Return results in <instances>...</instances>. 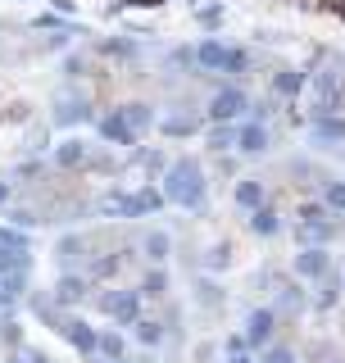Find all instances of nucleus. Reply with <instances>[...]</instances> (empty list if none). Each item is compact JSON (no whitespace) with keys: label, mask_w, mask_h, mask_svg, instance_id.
<instances>
[{"label":"nucleus","mask_w":345,"mask_h":363,"mask_svg":"<svg viewBox=\"0 0 345 363\" xmlns=\"http://www.w3.org/2000/svg\"><path fill=\"white\" fill-rule=\"evenodd\" d=\"M204 196H209V182H204V168L195 164L191 155L172 159L168 173H164V200L182 204V209H200Z\"/></svg>","instance_id":"f257e3e1"},{"label":"nucleus","mask_w":345,"mask_h":363,"mask_svg":"<svg viewBox=\"0 0 345 363\" xmlns=\"http://www.w3.org/2000/svg\"><path fill=\"white\" fill-rule=\"evenodd\" d=\"M341 150H345V145H341Z\"/></svg>","instance_id":"7c9ffc66"},{"label":"nucleus","mask_w":345,"mask_h":363,"mask_svg":"<svg viewBox=\"0 0 345 363\" xmlns=\"http://www.w3.org/2000/svg\"><path fill=\"white\" fill-rule=\"evenodd\" d=\"M323 204H327V213H345V182L336 177L323 182Z\"/></svg>","instance_id":"6ab92c4d"},{"label":"nucleus","mask_w":345,"mask_h":363,"mask_svg":"<svg viewBox=\"0 0 345 363\" xmlns=\"http://www.w3.org/2000/svg\"><path fill=\"white\" fill-rule=\"evenodd\" d=\"M82 295H87V281H82V277H64V281H60V300L77 304V300H82Z\"/></svg>","instance_id":"393cba45"},{"label":"nucleus","mask_w":345,"mask_h":363,"mask_svg":"<svg viewBox=\"0 0 345 363\" xmlns=\"http://www.w3.org/2000/svg\"><path fill=\"white\" fill-rule=\"evenodd\" d=\"M141 295H150V300H164V295H168V268H155V264H150V272L141 277Z\"/></svg>","instance_id":"a211bd4d"},{"label":"nucleus","mask_w":345,"mask_h":363,"mask_svg":"<svg viewBox=\"0 0 345 363\" xmlns=\"http://www.w3.org/2000/svg\"><path fill=\"white\" fill-rule=\"evenodd\" d=\"M300 86H305V73H295V68H282V73L273 77V91H278L282 100H295V96H300Z\"/></svg>","instance_id":"f3484780"},{"label":"nucleus","mask_w":345,"mask_h":363,"mask_svg":"<svg viewBox=\"0 0 345 363\" xmlns=\"http://www.w3.org/2000/svg\"><path fill=\"white\" fill-rule=\"evenodd\" d=\"M309 141H314V145H345V118H341V113H314V123H309Z\"/></svg>","instance_id":"6e6552de"},{"label":"nucleus","mask_w":345,"mask_h":363,"mask_svg":"<svg viewBox=\"0 0 345 363\" xmlns=\"http://www.w3.org/2000/svg\"><path fill=\"white\" fill-rule=\"evenodd\" d=\"M100 132L109 136V141H119V145H136V132H132V123L123 118V109H114L100 118Z\"/></svg>","instance_id":"9b49d317"},{"label":"nucleus","mask_w":345,"mask_h":363,"mask_svg":"<svg viewBox=\"0 0 345 363\" xmlns=\"http://www.w3.org/2000/svg\"><path fill=\"white\" fill-rule=\"evenodd\" d=\"M250 232L255 236H278L282 232V213L273 209V204H259V209L250 213Z\"/></svg>","instance_id":"f8f14e48"},{"label":"nucleus","mask_w":345,"mask_h":363,"mask_svg":"<svg viewBox=\"0 0 345 363\" xmlns=\"http://www.w3.org/2000/svg\"><path fill=\"white\" fill-rule=\"evenodd\" d=\"M132 332H136V340H141L146 350H159V345H164V323H159V318H136Z\"/></svg>","instance_id":"2eb2a0df"},{"label":"nucleus","mask_w":345,"mask_h":363,"mask_svg":"<svg viewBox=\"0 0 345 363\" xmlns=\"http://www.w3.org/2000/svg\"><path fill=\"white\" fill-rule=\"evenodd\" d=\"M232 200H236V209H246V213H255L259 204H268V196H263V182H259V177H241V182H236V191H232Z\"/></svg>","instance_id":"9d476101"},{"label":"nucleus","mask_w":345,"mask_h":363,"mask_svg":"<svg viewBox=\"0 0 345 363\" xmlns=\"http://www.w3.org/2000/svg\"><path fill=\"white\" fill-rule=\"evenodd\" d=\"M273 309H278V318H282V313H300V309H305V291H300V286H282V300L273 304Z\"/></svg>","instance_id":"412c9836"},{"label":"nucleus","mask_w":345,"mask_h":363,"mask_svg":"<svg viewBox=\"0 0 345 363\" xmlns=\"http://www.w3.org/2000/svg\"><path fill=\"white\" fill-rule=\"evenodd\" d=\"M273 332H278V309H255V313L246 318V332H241V336H246L255 350H268L273 345Z\"/></svg>","instance_id":"423d86ee"},{"label":"nucleus","mask_w":345,"mask_h":363,"mask_svg":"<svg viewBox=\"0 0 345 363\" xmlns=\"http://www.w3.org/2000/svg\"><path fill=\"white\" fill-rule=\"evenodd\" d=\"M82 155H87V150H82V141H68L60 159H64V164H82Z\"/></svg>","instance_id":"bb28decb"},{"label":"nucleus","mask_w":345,"mask_h":363,"mask_svg":"<svg viewBox=\"0 0 345 363\" xmlns=\"http://www.w3.org/2000/svg\"><path fill=\"white\" fill-rule=\"evenodd\" d=\"M195 64H200L204 73H246L250 55L241 50V45H223L218 37H204L200 50H195Z\"/></svg>","instance_id":"f03ea898"},{"label":"nucleus","mask_w":345,"mask_h":363,"mask_svg":"<svg viewBox=\"0 0 345 363\" xmlns=\"http://www.w3.org/2000/svg\"><path fill=\"white\" fill-rule=\"evenodd\" d=\"M159 128H164V136H191L195 128H200V123H195V118H187V113H172V118H164V123H159Z\"/></svg>","instance_id":"4be33fe9"},{"label":"nucleus","mask_w":345,"mask_h":363,"mask_svg":"<svg viewBox=\"0 0 345 363\" xmlns=\"http://www.w3.org/2000/svg\"><path fill=\"white\" fill-rule=\"evenodd\" d=\"M341 286H345V281H327V286H323V291H318V300H314V309H318V313H327V309H336V304H341Z\"/></svg>","instance_id":"b1692460"},{"label":"nucleus","mask_w":345,"mask_h":363,"mask_svg":"<svg viewBox=\"0 0 345 363\" xmlns=\"http://www.w3.org/2000/svg\"><path fill=\"white\" fill-rule=\"evenodd\" d=\"M236 150L241 155H263L268 150V128L259 118H241L236 123Z\"/></svg>","instance_id":"1a4fd4ad"},{"label":"nucleus","mask_w":345,"mask_h":363,"mask_svg":"<svg viewBox=\"0 0 345 363\" xmlns=\"http://www.w3.org/2000/svg\"><path fill=\"white\" fill-rule=\"evenodd\" d=\"M341 105H345V73H336V68L314 73V113H341Z\"/></svg>","instance_id":"7ed1b4c3"},{"label":"nucleus","mask_w":345,"mask_h":363,"mask_svg":"<svg viewBox=\"0 0 345 363\" xmlns=\"http://www.w3.org/2000/svg\"><path fill=\"white\" fill-rule=\"evenodd\" d=\"M332 272V259H327V245H305L300 255H295V277L305 281H318Z\"/></svg>","instance_id":"0eeeda50"},{"label":"nucleus","mask_w":345,"mask_h":363,"mask_svg":"<svg viewBox=\"0 0 345 363\" xmlns=\"http://www.w3.org/2000/svg\"><path fill=\"white\" fill-rule=\"evenodd\" d=\"M96 354L123 359V336H119V332H100V336H96Z\"/></svg>","instance_id":"5701e85b"},{"label":"nucleus","mask_w":345,"mask_h":363,"mask_svg":"<svg viewBox=\"0 0 345 363\" xmlns=\"http://www.w3.org/2000/svg\"><path fill=\"white\" fill-rule=\"evenodd\" d=\"M295 236H300L305 245H327L332 236H336V223H332V218H323V223H300V227H295Z\"/></svg>","instance_id":"ddd939ff"},{"label":"nucleus","mask_w":345,"mask_h":363,"mask_svg":"<svg viewBox=\"0 0 345 363\" xmlns=\"http://www.w3.org/2000/svg\"><path fill=\"white\" fill-rule=\"evenodd\" d=\"M64 332H68V340H73V345L82 350V354H96V336H100V332H96L91 323H68Z\"/></svg>","instance_id":"dca6fc26"},{"label":"nucleus","mask_w":345,"mask_h":363,"mask_svg":"<svg viewBox=\"0 0 345 363\" xmlns=\"http://www.w3.org/2000/svg\"><path fill=\"white\" fill-rule=\"evenodd\" d=\"M246 109H250V96L241 86H223V91H214V100H209V123H241L246 118Z\"/></svg>","instance_id":"20e7f679"},{"label":"nucleus","mask_w":345,"mask_h":363,"mask_svg":"<svg viewBox=\"0 0 345 363\" xmlns=\"http://www.w3.org/2000/svg\"><path fill=\"white\" fill-rule=\"evenodd\" d=\"M204 300H209V304H218V300H223V295H218V286H214V281H200V304Z\"/></svg>","instance_id":"cd10ccee"},{"label":"nucleus","mask_w":345,"mask_h":363,"mask_svg":"<svg viewBox=\"0 0 345 363\" xmlns=\"http://www.w3.org/2000/svg\"><path fill=\"white\" fill-rule=\"evenodd\" d=\"M218 18H223V9H218V5H209V9H200V23H209V28H214Z\"/></svg>","instance_id":"c85d7f7f"},{"label":"nucleus","mask_w":345,"mask_h":363,"mask_svg":"<svg viewBox=\"0 0 345 363\" xmlns=\"http://www.w3.org/2000/svg\"><path fill=\"white\" fill-rule=\"evenodd\" d=\"M259 363H295V350H291V345H278V340H273V345L259 354Z\"/></svg>","instance_id":"a878e982"},{"label":"nucleus","mask_w":345,"mask_h":363,"mask_svg":"<svg viewBox=\"0 0 345 363\" xmlns=\"http://www.w3.org/2000/svg\"><path fill=\"white\" fill-rule=\"evenodd\" d=\"M123 118L132 123V132H146V128H155V113H150V105H123Z\"/></svg>","instance_id":"aec40b11"},{"label":"nucleus","mask_w":345,"mask_h":363,"mask_svg":"<svg viewBox=\"0 0 345 363\" xmlns=\"http://www.w3.org/2000/svg\"><path fill=\"white\" fill-rule=\"evenodd\" d=\"M141 250H146V259H150L155 268H164V264H168V255H172V236H168V232H150Z\"/></svg>","instance_id":"4468645a"},{"label":"nucleus","mask_w":345,"mask_h":363,"mask_svg":"<svg viewBox=\"0 0 345 363\" xmlns=\"http://www.w3.org/2000/svg\"><path fill=\"white\" fill-rule=\"evenodd\" d=\"M109 363H128V359H109Z\"/></svg>","instance_id":"c756f323"},{"label":"nucleus","mask_w":345,"mask_h":363,"mask_svg":"<svg viewBox=\"0 0 345 363\" xmlns=\"http://www.w3.org/2000/svg\"><path fill=\"white\" fill-rule=\"evenodd\" d=\"M100 309L109 318H119L123 327H132L141 318V291H105L100 295Z\"/></svg>","instance_id":"39448f33"}]
</instances>
